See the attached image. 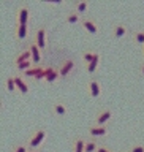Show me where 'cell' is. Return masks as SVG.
I'll return each instance as SVG.
<instances>
[{
  "mask_svg": "<svg viewBox=\"0 0 144 152\" xmlns=\"http://www.w3.org/2000/svg\"><path fill=\"white\" fill-rule=\"evenodd\" d=\"M45 138H46V132L43 130V128H37V130L29 136V141H27L29 149H38V147L43 144Z\"/></svg>",
  "mask_w": 144,
  "mask_h": 152,
  "instance_id": "6da1fadb",
  "label": "cell"
},
{
  "mask_svg": "<svg viewBox=\"0 0 144 152\" xmlns=\"http://www.w3.org/2000/svg\"><path fill=\"white\" fill-rule=\"evenodd\" d=\"M24 76H32L33 79H45V76H46V66L33 65L29 70L24 71Z\"/></svg>",
  "mask_w": 144,
  "mask_h": 152,
  "instance_id": "7a4b0ae2",
  "label": "cell"
},
{
  "mask_svg": "<svg viewBox=\"0 0 144 152\" xmlns=\"http://www.w3.org/2000/svg\"><path fill=\"white\" fill-rule=\"evenodd\" d=\"M113 117V113L109 108H102L97 111V116H95V125H102L105 127V124H106L109 119Z\"/></svg>",
  "mask_w": 144,
  "mask_h": 152,
  "instance_id": "3957f363",
  "label": "cell"
},
{
  "mask_svg": "<svg viewBox=\"0 0 144 152\" xmlns=\"http://www.w3.org/2000/svg\"><path fill=\"white\" fill-rule=\"evenodd\" d=\"M35 45L40 48V49L43 51L46 48V27H40L37 28L35 35H33V40H32Z\"/></svg>",
  "mask_w": 144,
  "mask_h": 152,
  "instance_id": "277c9868",
  "label": "cell"
},
{
  "mask_svg": "<svg viewBox=\"0 0 144 152\" xmlns=\"http://www.w3.org/2000/svg\"><path fill=\"white\" fill-rule=\"evenodd\" d=\"M81 26H83V28L86 32H89L90 35H97V33H98V24L92 18H83Z\"/></svg>",
  "mask_w": 144,
  "mask_h": 152,
  "instance_id": "5b68a950",
  "label": "cell"
},
{
  "mask_svg": "<svg viewBox=\"0 0 144 152\" xmlns=\"http://www.w3.org/2000/svg\"><path fill=\"white\" fill-rule=\"evenodd\" d=\"M87 94L92 98H98L100 95H102V87H100L98 81L95 79V78H90L87 81Z\"/></svg>",
  "mask_w": 144,
  "mask_h": 152,
  "instance_id": "8992f818",
  "label": "cell"
},
{
  "mask_svg": "<svg viewBox=\"0 0 144 152\" xmlns=\"http://www.w3.org/2000/svg\"><path fill=\"white\" fill-rule=\"evenodd\" d=\"M29 16H30V11L26 5L19 7L16 11V24H29Z\"/></svg>",
  "mask_w": 144,
  "mask_h": 152,
  "instance_id": "52a82bcc",
  "label": "cell"
},
{
  "mask_svg": "<svg viewBox=\"0 0 144 152\" xmlns=\"http://www.w3.org/2000/svg\"><path fill=\"white\" fill-rule=\"evenodd\" d=\"M75 68V62L71 59H67L64 60L62 64L59 65V73H60V78H65V76H68L71 73V70Z\"/></svg>",
  "mask_w": 144,
  "mask_h": 152,
  "instance_id": "ba28073f",
  "label": "cell"
},
{
  "mask_svg": "<svg viewBox=\"0 0 144 152\" xmlns=\"http://www.w3.org/2000/svg\"><path fill=\"white\" fill-rule=\"evenodd\" d=\"M57 78H60V73H59V66H46V76H45V81L46 83H54L57 81Z\"/></svg>",
  "mask_w": 144,
  "mask_h": 152,
  "instance_id": "9c48e42d",
  "label": "cell"
},
{
  "mask_svg": "<svg viewBox=\"0 0 144 152\" xmlns=\"http://www.w3.org/2000/svg\"><path fill=\"white\" fill-rule=\"evenodd\" d=\"M26 62H32V52L30 49H24L21 51L19 54L16 56V59H14V65H21V64H26Z\"/></svg>",
  "mask_w": 144,
  "mask_h": 152,
  "instance_id": "30bf717a",
  "label": "cell"
},
{
  "mask_svg": "<svg viewBox=\"0 0 144 152\" xmlns=\"http://www.w3.org/2000/svg\"><path fill=\"white\" fill-rule=\"evenodd\" d=\"M29 49H30V52H32V62H33V65H40V62H41V49L33 41H30Z\"/></svg>",
  "mask_w": 144,
  "mask_h": 152,
  "instance_id": "8fae6325",
  "label": "cell"
},
{
  "mask_svg": "<svg viewBox=\"0 0 144 152\" xmlns=\"http://www.w3.org/2000/svg\"><path fill=\"white\" fill-rule=\"evenodd\" d=\"M14 83H16V87H18V90H19L21 94H27V92H29V83L22 78L21 75H16V76H14Z\"/></svg>",
  "mask_w": 144,
  "mask_h": 152,
  "instance_id": "7c38bea8",
  "label": "cell"
},
{
  "mask_svg": "<svg viewBox=\"0 0 144 152\" xmlns=\"http://www.w3.org/2000/svg\"><path fill=\"white\" fill-rule=\"evenodd\" d=\"M14 33L19 40H24V38L29 37V24H16L14 27Z\"/></svg>",
  "mask_w": 144,
  "mask_h": 152,
  "instance_id": "4fadbf2b",
  "label": "cell"
},
{
  "mask_svg": "<svg viewBox=\"0 0 144 152\" xmlns=\"http://www.w3.org/2000/svg\"><path fill=\"white\" fill-rule=\"evenodd\" d=\"M108 133V128L106 127H102V125H90L89 127V135L97 138V136H105Z\"/></svg>",
  "mask_w": 144,
  "mask_h": 152,
  "instance_id": "5bb4252c",
  "label": "cell"
},
{
  "mask_svg": "<svg viewBox=\"0 0 144 152\" xmlns=\"http://www.w3.org/2000/svg\"><path fill=\"white\" fill-rule=\"evenodd\" d=\"M71 152H86V140H83L81 136H76L73 140Z\"/></svg>",
  "mask_w": 144,
  "mask_h": 152,
  "instance_id": "9a60e30c",
  "label": "cell"
},
{
  "mask_svg": "<svg viewBox=\"0 0 144 152\" xmlns=\"http://www.w3.org/2000/svg\"><path fill=\"white\" fill-rule=\"evenodd\" d=\"M127 32H128L127 26H124V24H116L111 30V35H113V38H122Z\"/></svg>",
  "mask_w": 144,
  "mask_h": 152,
  "instance_id": "2e32d148",
  "label": "cell"
},
{
  "mask_svg": "<svg viewBox=\"0 0 144 152\" xmlns=\"http://www.w3.org/2000/svg\"><path fill=\"white\" fill-rule=\"evenodd\" d=\"M52 111H54L56 114H59V116H65L67 111H68V108L60 102H54L52 103Z\"/></svg>",
  "mask_w": 144,
  "mask_h": 152,
  "instance_id": "e0dca14e",
  "label": "cell"
},
{
  "mask_svg": "<svg viewBox=\"0 0 144 152\" xmlns=\"http://www.w3.org/2000/svg\"><path fill=\"white\" fill-rule=\"evenodd\" d=\"M98 62H100V54L98 52H95V57H94V60L90 62V64L86 66V70H87V73H90L92 75L95 70H97V66H98Z\"/></svg>",
  "mask_w": 144,
  "mask_h": 152,
  "instance_id": "ac0fdd59",
  "label": "cell"
},
{
  "mask_svg": "<svg viewBox=\"0 0 144 152\" xmlns=\"http://www.w3.org/2000/svg\"><path fill=\"white\" fill-rule=\"evenodd\" d=\"M133 43L135 45H140V46H144V30H136L133 32Z\"/></svg>",
  "mask_w": 144,
  "mask_h": 152,
  "instance_id": "d6986e66",
  "label": "cell"
},
{
  "mask_svg": "<svg viewBox=\"0 0 144 152\" xmlns=\"http://www.w3.org/2000/svg\"><path fill=\"white\" fill-rule=\"evenodd\" d=\"M65 21L68 22V24H76V22H81V21H83V18L79 16V13H76V11H71V13H68V14H67Z\"/></svg>",
  "mask_w": 144,
  "mask_h": 152,
  "instance_id": "ffe728a7",
  "label": "cell"
},
{
  "mask_svg": "<svg viewBox=\"0 0 144 152\" xmlns=\"http://www.w3.org/2000/svg\"><path fill=\"white\" fill-rule=\"evenodd\" d=\"M87 8H89V2H87V0H81V2L75 3V11L76 13H84Z\"/></svg>",
  "mask_w": 144,
  "mask_h": 152,
  "instance_id": "44dd1931",
  "label": "cell"
},
{
  "mask_svg": "<svg viewBox=\"0 0 144 152\" xmlns=\"http://www.w3.org/2000/svg\"><path fill=\"white\" fill-rule=\"evenodd\" d=\"M94 57H95V52H94V51H86V52H84V54H83V60H84L86 66H87L90 62L94 60Z\"/></svg>",
  "mask_w": 144,
  "mask_h": 152,
  "instance_id": "7402d4cb",
  "label": "cell"
},
{
  "mask_svg": "<svg viewBox=\"0 0 144 152\" xmlns=\"http://www.w3.org/2000/svg\"><path fill=\"white\" fill-rule=\"evenodd\" d=\"M7 89L10 90V92H14V90H18L16 83H14V76H8V78H7Z\"/></svg>",
  "mask_w": 144,
  "mask_h": 152,
  "instance_id": "603a6c76",
  "label": "cell"
},
{
  "mask_svg": "<svg viewBox=\"0 0 144 152\" xmlns=\"http://www.w3.org/2000/svg\"><path fill=\"white\" fill-rule=\"evenodd\" d=\"M98 147L100 146L95 141H86V152H97Z\"/></svg>",
  "mask_w": 144,
  "mask_h": 152,
  "instance_id": "cb8c5ba5",
  "label": "cell"
},
{
  "mask_svg": "<svg viewBox=\"0 0 144 152\" xmlns=\"http://www.w3.org/2000/svg\"><path fill=\"white\" fill-rule=\"evenodd\" d=\"M11 152H29V146L27 144H22V142H18V144L13 146Z\"/></svg>",
  "mask_w": 144,
  "mask_h": 152,
  "instance_id": "d4e9b609",
  "label": "cell"
},
{
  "mask_svg": "<svg viewBox=\"0 0 144 152\" xmlns=\"http://www.w3.org/2000/svg\"><path fill=\"white\" fill-rule=\"evenodd\" d=\"M130 152H144V146L143 144H135L130 149Z\"/></svg>",
  "mask_w": 144,
  "mask_h": 152,
  "instance_id": "484cf974",
  "label": "cell"
},
{
  "mask_svg": "<svg viewBox=\"0 0 144 152\" xmlns=\"http://www.w3.org/2000/svg\"><path fill=\"white\" fill-rule=\"evenodd\" d=\"M97 152H113L109 147H106V146H100L98 149H97Z\"/></svg>",
  "mask_w": 144,
  "mask_h": 152,
  "instance_id": "4316f807",
  "label": "cell"
},
{
  "mask_svg": "<svg viewBox=\"0 0 144 152\" xmlns=\"http://www.w3.org/2000/svg\"><path fill=\"white\" fill-rule=\"evenodd\" d=\"M140 71H141V75H144V62H143V65H141V68H140Z\"/></svg>",
  "mask_w": 144,
  "mask_h": 152,
  "instance_id": "83f0119b",
  "label": "cell"
},
{
  "mask_svg": "<svg viewBox=\"0 0 144 152\" xmlns=\"http://www.w3.org/2000/svg\"><path fill=\"white\" fill-rule=\"evenodd\" d=\"M29 152H41L40 149H29Z\"/></svg>",
  "mask_w": 144,
  "mask_h": 152,
  "instance_id": "f1b7e54d",
  "label": "cell"
}]
</instances>
